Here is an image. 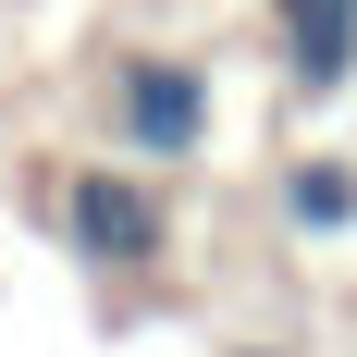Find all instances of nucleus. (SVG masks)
Masks as SVG:
<instances>
[{
	"label": "nucleus",
	"mask_w": 357,
	"mask_h": 357,
	"mask_svg": "<svg viewBox=\"0 0 357 357\" xmlns=\"http://www.w3.org/2000/svg\"><path fill=\"white\" fill-rule=\"evenodd\" d=\"M284 222L296 234H357V148H296L284 160Z\"/></svg>",
	"instance_id": "obj_4"
},
{
	"label": "nucleus",
	"mask_w": 357,
	"mask_h": 357,
	"mask_svg": "<svg viewBox=\"0 0 357 357\" xmlns=\"http://www.w3.org/2000/svg\"><path fill=\"white\" fill-rule=\"evenodd\" d=\"M222 357H296V345H222Z\"/></svg>",
	"instance_id": "obj_5"
},
{
	"label": "nucleus",
	"mask_w": 357,
	"mask_h": 357,
	"mask_svg": "<svg viewBox=\"0 0 357 357\" xmlns=\"http://www.w3.org/2000/svg\"><path fill=\"white\" fill-rule=\"evenodd\" d=\"M284 37V86L296 99H345L357 86V0H259Z\"/></svg>",
	"instance_id": "obj_3"
},
{
	"label": "nucleus",
	"mask_w": 357,
	"mask_h": 357,
	"mask_svg": "<svg viewBox=\"0 0 357 357\" xmlns=\"http://www.w3.org/2000/svg\"><path fill=\"white\" fill-rule=\"evenodd\" d=\"M111 136L123 160H197L210 148V62H185V50H136V62H111Z\"/></svg>",
	"instance_id": "obj_2"
},
{
	"label": "nucleus",
	"mask_w": 357,
	"mask_h": 357,
	"mask_svg": "<svg viewBox=\"0 0 357 357\" xmlns=\"http://www.w3.org/2000/svg\"><path fill=\"white\" fill-rule=\"evenodd\" d=\"M62 247L86 271H148V259L173 247V210H160V185L136 160H74L62 173Z\"/></svg>",
	"instance_id": "obj_1"
}]
</instances>
